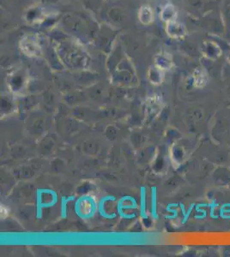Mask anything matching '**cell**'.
Wrapping results in <instances>:
<instances>
[{"mask_svg": "<svg viewBox=\"0 0 230 257\" xmlns=\"http://www.w3.org/2000/svg\"><path fill=\"white\" fill-rule=\"evenodd\" d=\"M205 55L210 59H217L220 57L221 49L214 42H209L205 47Z\"/></svg>", "mask_w": 230, "mask_h": 257, "instance_id": "1", "label": "cell"}, {"mask_svg": "<svg viewBox=\"0 0 230 257\" xmlns=\"http://www.w3.org/2000/svg\"><path fill=\"white\" fill-rule=\"evenodd\" d=\"M223 21V20H222ZM220 18H208V30L213 34H221L224 32V25Z\"/></svg>", "mask_w": 230, "mask_h": 257, "instance_id": "2", "label": "cell"}, {"mask_svg": "<svg viewBox=\"0 0 230 257\" xmlns=\"http://www.w3.org/2000/svg\"><path fill=\"white\" fill-rule=\"evenodd\" d=\"M170 25L171 27L169 26V28L170 29H172V31H170V35H172L173 37H180V36H183V35H185V29H184V27L182 25H180L179 23H176V22H171L170 23Z\"/></svg>", "mask_w": 230, "mask_h": 257, "instance_id": "3", "label": "cell"}, {"mask_svg": "<svg viewBox=\"0 0 230 257\" xmlns=\"http://www.w3.org/2000/svg\"><path fill=\"white\" fill-rule=\"evenodd\" d=\"M192 6L197 10H204L205 3L204 0H192Z\"/></svg>", "mask_w": 230, "mask_h": 257, "instance_id": "4", "label": "cell"}, {"mask_svg": "<svg viewBox=\"0 0 230 257\" xmlns=\"http://www.w3.org/2000/svg\"><path fill=\"white\" fill-rule=\"evenodd\" d=\"M223 16L224 22L230 28V4H228L227 6L224 8Z\"/></svg>", "mask_w": 230, "mask_h": 257, "instance_id": "5", "label": "cell"}, {"mask_svg": "<svg viewBox=\"0 0 230 257\" xmlns=\"http://www.w3.org/2000/svg\"><path fill=\"white\" fill-rule=\"evenodd\" d=\"M229 59H230V55H229Z\"/></svg>", "mask_w": 230, "mask_h": 257, "instance_id": "6", "label": "cell"}]
</instances>
